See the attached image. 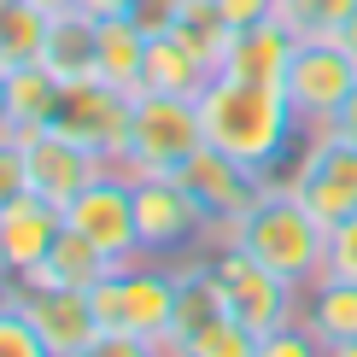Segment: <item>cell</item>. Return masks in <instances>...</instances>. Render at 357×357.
I'll return each instance as SVG.
<instances>
[{
	"label": "cell",
	"instance_id": "6da1fadb",
	"mask_svg": "<svg viewBox=\"0 0 357 357\" xmlns=\"http://www.w3.org/2000/svg\"><path fill=\"white\" fill-rule=\"evenodd\" d=\"M199 123L217 153H229L234 165H246L252 176H270V182L275 170H287L305 135L281 82H241L222 70L199 88Z\"/></svg>",
	"mask_w": 357,
	"mask_h": 357
},
{
	"label": "cell",
	"instance_id": "7a4b0ae2",
	"mask_svg": "<svg viewBox=\"0 0 357 357\" xmlns=\"http://www.w3.org/2000/svg\"><path fill=\"white\" fill-rule=\"evenodd\" d=\"M241 246L264 264V270H275L287 287H299V293L322 275V264H328V229H322L281 182H270L264 199L246 211Z\"/></svg>",
	"mask_w": 357,
	"mask_h": 357
},
{
	"label": "cell",
	"instance_id": "3957f363",
	"mask_svg": "<svg viewBox=\"0 0 357 357\" xmlns=\"http://www.w3.org/2000/svg\"><path fill=\"white\" fill-rule=\"evenodd\" d=\"M94 310H100V328H129L141 340H153L158 351L170 346V328H176V264H123V270L100 275L94 287Z\"/></svg>",
	"mask_w": 357,
	"mask_h": 357
},
{
	"label": "cell",
	"instance_id": "277c9868",
	"mask_svg": "<svg viewBox=\"0 0 357 357\" xmlns=\"http://www.w3.org/2000/svg\"><path fill=\"white\" fill-rule=\"evenodd\" d=\"M281 188L322 229L357 217V141H346L340 129H310L299 141V153L287 158V170H281Z\"/></svg>",
	"mask_w": 357,
	"mask_h": 357
},
{
	"label": "cell",
	"instance_id": "5b68a950",
	"mask_svg": "<svg viewBox=\"0 0 357 357\" xmlns=\"http://www.w3.org/2000/svg\"><path fill=\"white\" fill-rule=\"evenodd\" d=\"M205 146L199 100L188 94H135V129H129V158L123 176H170Z\"/></svg>",
	"mask_w": 357,
	"mask_h": 357
},
{
	"label": "cell",
	"instance_id": "8992f818",
	"mask_svg": "<svg viewBox=\"0 0 357 357\" xmlns=\"http://www.w3.org/2000/svg\"><path fill=\"white\" fill-rule=\"evenodd\" d=\"M281 88H287V106L299 117V129L310 135V129H328L340 117V106L351 100L357 65H351V53L340 47V41H299Z\"/></svg>",
	"mask_w": 357,
	"mask_h": 357
},
{
	"label": "cell",
	"instance_id": "52a82bcc",
	"mask_svg": "<svg viewBox=\"0 0 357 357\" xmlns=\"http://www.w3.org/2000/svg\"><path fill=\"white\" fill-rule=\"evenodd\" d=\"M135 229L141 258H188L205 241V211L176 176H135Z\"/></svg>",
	"mask_w": 357,
	"mask_h": 357
},
{
	"label": "cell",
	"instance_id": "ba28073f",
	"mask_svg": "<svg viewBox=\"0 0 357 357\" xmlns=\"http://www.w3.org/2000/svg\"><path fill=\"white\" fill-rule=\"evenodd\" d=\"M211 270L222 281V299H229V317L246 322L252 334H270L281 322L299 317V287H287L275 270H264L246 246H222L211 252Z\"/></svg>",
	"mask_w": 357,
	"mask_h": 357
},
{
	"label": "cell",
	"instance_id": "9c48e42d",
	"mask_svg": "<svg viewBox=\"0 0 357 357\" xmlns=\"http://www.w3.org/2000/svg\"><path fill=\"white\" fill-rule=\"evenodd\" d=\"M65 229L88 234L106 258L123 270V264L141 258V229H135V182L123 170H106L100 182H88L77 199L65 205Z\"/></svg>",
	"mask_w": 357,
	"mask_h": 357
},
{
	"label": "cell",
	"instance_id": "30bf717a",
	"mask_svg": "<svg viewBox=\"0 0 357 357\" xmlns=\"http://www.w3.org/2000/svg\"><path fill=\"white\" fill-rule=\"evenodd\" d=\"M18 146H24V170H29V193H41V199H53L59 211H65L70 199L100 182L112 165L100 153H88V146L77 135H65L59 123L47 129H18Z\"/></svg>",
	"mask_w": 357,
	"mask_h": 357
},
{
	"label": "cell",
	"instance_id": "8fae6325",
	"mask_svg": "<svg viewBox=\"0 0 357 357\" xmlns=\"http://www.w3.org/2000/svg\"><path fill=\"white\" fill-rule=\"evenodd\" d=\"M59 129L65 135H77L88 153H100L112 170H123L129 158V129H135V94H123V88L112 82H70L65 94V112H59Z\"/></svg>",
	"mask_w": 357,
	"mask_h": 357
},
{
	"label": "cell",
	"instance_id": "7c38bea8",
	"mask_svg": "<svg viewBox=\"0 0 357 357\" xmlns=\"http://www.w3.org/2000/svg\"><path fill=\"white\" fill-rule=\"evenodd\" d=\"M6 287H12V305L47 340L53 357H77L82 346H94V334H100L94 293H82V287H24V281H6Z\"/></svg>",
	"mask_w": 357,
	"mask_h": 357
},
{
	"label": "cell",
	"instance_id": "4fadbf2b",
	"mask_svg": "<svg viewBox=\"0 0 357 357\" xmlns=\"http://www.w3.org/2000/svg\"><path fill=\"white\" fill-rule=\"evenodd\" d=\"M170 176L199 199L205 217H234V222H246V211L264 199V188H270V176H252L246 165H234L229 153H217L211 141H205L188 165H176Z\"/></svg>",
	"mask_w": 357,
	"mask_h": 357
},
{
	"label": "cell",
	"instance_id": "5bb4252c",
	"mask_svg": "<svg viewBox=\"0 0 357 357\" xmlns=\"http://www.w3.org/2000/svg\"><path fill=\"white\" fill-rule=\"evenodd\" d=\"M59 229H65V211L41 193H18L12 205H0V281H24L53 252Z\"/></svg>",
	"mask_w": 357,
	"mask_h": 357
},
{
	"label": "cell",
	"instance_id": "9a60e30c",
	"mask_svg": "<svg viewBox=\"0 0 357 357\" xmlns=\"http://www.w3.org/2000/svg\"><path fill=\"white\" fill-rule=\"evenodd\" d=\"M293 29L281 18H264L252 29H234L229 41V59H222V77H241V82H281L293 65Z\"/></svg>",
	"mask_w": 357,
	"mask_h": 357
},
{
	"label": "cell",
	"instance_id": "2e32d148",
	"mask_svg": "<svg viewBox=\"0 0 357 357\" xmlns=\"http://www.w3.org/2000/svg\"><path fill=\"white\" fill-rule=\"evenodd\" d=\"M299 322L322 340V346H328V357H334L340 346H351V340H357V281L322 270V275L299 293Z\"/></svg>",
	"mask_w": 357,
	"mask_h": 357
},
{
	"label": "cell",
	"instance_id": "e0dca14e",
	"mask_svg": "<svg viewBox=\"0 0 357 357\" xmlns=\"http://www.w3.org/2000/svg\"><path fill=\"white\" fill-rule=\"evenodd\" d=\"M146 29L135 18H94V77L141 94V65H146Z\"/></svg>",
	"mask_w": 357,
	"mask_h": 357
},
{
	"label": "cell",
	"instance_id": "ac0fdd59",
	"mask_svg": "<svg viewBox=\"0 0 357 357\" xmlns=\"http://www.w3.org/2000/svg\"><path fill=\"white\" fill-rule=\"evenodd\" d=\"M117 264L106 258V252H100L94 241H88V234H77V229H59V241H53V252L47 258L36 264V270L24 275V287H94L100 275H112Z\"/></svg>",
	"mask_w": 357,
	"mask_h": 357
},
{
	"label": "cell",
	"instance_id": "d6986e66",
	"mask_svg": "<svg viewBox=\"0 0 357 357\" xmlns=\"http://www.w3.org/2000/svg\"><path fill=\"white\" fill-rule=\"evenodd\" d=\"M65 94L70 82H59L47 65H18L6 70V106H12V129H47L59 123V112H65Z\"/></svg>",
	"mask_w": 357,
	"mask_h": 357
},
{
	"label": "cell",
	"instance_id": "ffe728a7",
	"mask_svg": "<svg viewBox=\"0 0 357 357\" xmlns=\"http://www.w3.org/2000/svg\"><path fill=\"white\" fill-rule=\"evenodd\" d=\"M205 82H211V70H205L176 36H153V41H146L141 94H188V100H199Z\"/></svg>",
	"mask_w": 357,
	"mask_h": 357
},
{
	"label": "cell",
	"instance_id": "44dd1931",
	"mask_svg": "<svg viewBox=\"0 0 357 357\" xmlns=\"http://www.w3.org/2000/svg\"><path fill=\"white\" fill-rule=\"evenodd\" d=\"M41 65H47L59 82H94V18H88V12L53 18L47 24V47H41Z\"/></svg>",
	"mask_w": 357,
	"mask_h": 357
},
{
	"label": "cell",
	"instance_id": "7402d4cb",
	"mask_svg": "<svg viewBox=\"0 0 357 357\" xmlns=\"http://www.w3.org/2000/svg\"><path fill=\"white\" fill-rule=\"evenodd\" d=\"M170 36H176V41H182V47H188V53H193V59H199V65L217 77V70H222V59H229V41H234V29L222 24V12L211 6V0H188Z\"/></svg>",
	"mask_w": 357,
	"mask_h": 357
},
{
	"label": "cell",
	"instance_id": "603a6c76",
	"mask_svg": "<svg viewBox=\"0 0 357 357\" xmlns=\"http://www.w3.org/2000/svg\"><path fill=\"white\" fill-rule=\"evenodd\" d=\"M47 12L29 6V0H6L0 6V70H18V65H36L41 47H47Z\"/></svg>",
	"mask_w": 357,
	"mask_h": 357
},
{
	"label": "cell",
	"instance_id": "cb8c5ba5",
	"mask_svg": "<svg viewBox=\"0 0 357 357\" xmlns=\"http://www.w3.org/2000/svg\"><path fill=\"white\" fill-rule=\"evenodd\" d=\"M357 0H275V18L293 29V41H334Z\"/></svg>",
	"mask_w": 357,
	"mask_h": 357
},
{
	"label": "cell",
	"instance_id": "d4e9b609",
	"mask_svg": "<svg viewBox=\"0 0 357 357\" xmlns=\"http://www.w3.org/2000/svg\"><path fill=\"white\" fill-rule=\"evenodd\" d=\"M182 357H258V334L246 328V322H234V317H222L217 328H205Z\"/></svg>",
	"mask_w": 357,
	"mask_h": 357
},
{
	"label": "cell",
	"instance_id": "484cf974",
	"mask_svg": "<svg viewBox=\"0 0 357 357\" xmlns=\"http://www.w3.org/2000/svg\"><path fill=\"white\" fill-rule=\"evenodd\" d=\"M0 357H53L47 340L36 334V322L12 305V287H6V305H0Z\"/></svg>",
	"mask_w": 357,
	"mask_h": 357
},
{
	"label": "cell",
	"instance_id": "4316f807",
	"mask_svg": "<svg viewBox=\"0 0 357 357\" xmlns=\"http://www.w3.org/2000/svg\"><path fill=\"white\" fill-rule=\"evenodd\" d=\"M258 357H328V346H322V340L293 317V322H281V328L258 334Z\"/></svg>",
	"mask_w": 357,
	"mask_h": 357
},
{
	"label": "cell",
	"instance_id": "83f0119b",
	"mask_svg": "<svg viewBox=\"0 0 357 357\" xmlns=\"http://www.w3.org/2000/svg\"><path fill=\"white\" fill-rule=\"evenodd\" d=\"M77 357H165V351H158L153 340L129 334V328H100V334H94V346H82Z\"/></svg>",
	"mask_w": 357,
	"mask_h": 357
},
{
	"label": "cell",
	"instance_id": "f1b7e54d",
	"mask_svg": "<svg viewBox=\"0 0 357 357\" xmlns=\"http://www.w3.org/2000/svg\"><path fill=\"white\" fill-rule=\"evenodd\" d=\"M18 193H29V170H24L18 129H6V135H0V205H12Z\"/></svg>",
	"mask_w": 357,
	"mask_h": 357
},
{
	"label": "cell",
	"instance_id": "f546056e",
	"mask_svg": "<svg viewBox=\"0 0 357 357\" xmlns=\"http://www.w3.org/2000/svg\"><path fill=\"white\" fill-rule=\"evenodd\" d=\"M322 270L357 281V217H346V222L328 229V264H322Z\"/></svg>",
	"mask_w": 357,
	"mask_h": 357
},
{
	"label": "cell",
	"instance_id": "4dcf8cb0",
	"mask_svg": "<svg viewBox=\"0 0 357 357\" xmlns=\"http://www.w3.org/2000/svg\"><path fill=\"white\" fill-rule=\"evenodd\" d=\"M182 6H188V0H135V12H129V18H135L146 36H170L176 18H182Z\"/></svg>",
	"mask_w": 357,
	"mask_h": 357
},
{
	"label": "cell",
	"instance_id": "1f68e13d",
	"mask_svg": "<svg viewBox=\"0 0 357 357\" xmlns=\"http://www.w3.org/2000/svg\"><path fill=\"white\" fill-rule=\"evenodd\" d=\"M211 6L222 12V24H229V29H252V24L275 18V0H211Z\"/></svg>",
	"mask_w": 357,
	"mask_h": 357
},
{
	"label": "cell",
	"instance_id": "d6a6232c",
	"mask_svg": "<svg viewBox=\"0 0 357 357\" xmlns=\"http://www.w3.org/2000/svg\"><path fill=\"white\" fill-rule=\"evenodd\" d=\"M77 12H88V18H129L135 0H77Z\"/></svg>",
	"mask_w": 357,
	"mask_h": 357
},
{
	"label": "cell",
	"instance_id": "836d02e7",
	"mask_svg": "<svg viewBox=\"0 0 357 357\" xmlns=\"http://www.w3.org/2000/svg\"><path fill=\"white\" fill-rule=\"evenodd\" d=\"M328 129H340V135H346V141H357V88H351V100H346V106H340V117H334Z\"/></svg>",
	"mask_w": 357,
	"mask_h": 357
},
{
	"label": "cell",
	"instance_id": "e575fe53",
	"mask_svg": "<svg viewBox=\"0 0 357 357\" xmlns=\"http://www.w3.org/2000/svg\"><path fill=\"white\" fill-rule=\"evenodd\" d=\"M334 41H340V47H346V53H351V65H357V12H351V18H346V29H340Z\"/></svg>",
	"mask_w": 357,
	"mask_h": 357
},
{
	"label": "cell",
	"instance_id": "d590c367",
	"mask_svg": "<svg viewBox=\"0 0 357 357\" xmlns=\"http://www.w3.org/2000/svg\"><path fill=\"white\" fill-rule=\"evenodd\" d=\"M29 6H41L47 18H65V12H77V0H29Z\"/></svg>",
	"mask_w": 357,
	"mask_h": 357
},
{
	"label": "cell",
	"instance_id": "8d00e7d4",
	"mask_svg": "<svg viewBox=\"0 0 357 357\" xmlns=\"http://www.w3.org/2000/svg\"><path fill=\"white\" fill-rule=\"evenodd\" d=\"M12 129V106H6V70H0V135Z\"/></svg>",
	"mask_w": 357,
	"mask_h": 357
},
{
	"label": "cell",
	"instance_id": "74e56055",
	"mask_svg": "<svg viewBox=\"0 0 357 357\" xmlns=\"http://www.w3.org/2000/svg\"><path fill=\"white\" fill-rule=\"evenodd\" d=\"M334 357H357V340H351V346H340V351H334Z\"/></svg>",
	"mask_w": 357,
	"mask_h": 357
},
{
	"label": "cell",
	"instance_id": "f35d334b",
	"mask_svg": "<svg viewBox=\"0 0 357 357\" xmlns=\"http://www.w3.org/2000/svg\"><path fill=\"white\" fill-rule=\"evenodd\" d=\"M0 305H6V281H0Z\"/></svg>",
	"mask_w": 357,
	"mask_h": 357
},
{
	"label": "cell",
	"instance_id": "ab89813d",
	"mask_svg": "<svg viewBox=\"0 0 357 357\" xmlns=\"http://www.w3.org/2000/svg\"><path fill=\"white\" fill-rule=\"evenodd\" d=\"M0 6H6V0H0Z\"/></svg>",
	"mask_w": 357,
	"mask_h": 357
}]
</instances>
